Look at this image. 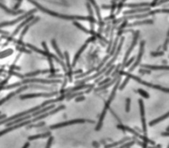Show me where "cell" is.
Wrapping results in <instances>:
<instances>
[{"label":"cell","instance_id":"obj_1","mask_svg":"<svg viewBox=\"0 0 169 148\" xmlns=\"http://www.w3.org/2000/svg\"><path fill=\"white\" fill-rule=\"evenodd\" d=\"M28 1L30 3H32L36 8L40 9L42 12L51 15V16H52V17H56V18H58V19L69 20V21H89L90 23H91V30L94 31V24L96 23V20H95V18H94V15H89V16H72V15H63V14L56 13V12H55V11L47 9L46 7H43L37 1H35V0H28Z\"/></svg>","mask_w":169,"mask_h":148},{"label":"cell","instance_id":"obj_2","mask_svg":"<svg viewBox=\"0 0 169 148\" xmlns=\"http://www.w3.org/2000/svg\"><path fill=\"white\" fill-rule=\"evenodd\" d=\"M119 85H120V77L117 79V81L115 82V87L114 89H113V91H112V93L110 95V97H109V99L106 101V103H105V106H104V109L102 111V113H101V116H100V118H99V121H98V124L96 125V127H95V130H100L101 127H102V125H103V121H104V118H105V116H106V113H107V111L110 109V105H111V103L112 101L114 100L115 98V96H116V93H117V90H118V88H119Z\"/></svg>","mask_w":169,"mask_h":148},{"label":"cell","instance_id":"obj_3","mask_svg":"<svg viewBox=\"0 0 169 148\" xmlns=\"http://www.w3.org/2000/svg\"><path fill=\"white\" fill-rule=\"evenodd\" d=\"M122 74H126L127 75V77L129 79H134V80H136V81H138V83H141V84H142V85H145V86H147V87H150V88H154V89H157V90H160V91H163V92H165V93H168V89L167 88H163V87H161V86H159V85H155V84H151V83H149V82H145V81H144L142 79H141L140 77H138V76H134V75H133V74H131V73H125L122 70L121 71V74H120V75H122Z\"/></svg>","mask_w":169,"mask_h":148},{"label":"cell","instance_id":"obj_4","mask_svg":"<svg viewBox=\"0 0 169 148\" xmlns=\"http://www.w3.org/2000/svg\"><path fill=\"white\" fill-rule=\"evenodd\" d=\"M33 87H35V88H39V89H48V88L44 87V86H37V85H24V86H20V87H19V88L17 89L16 91L11 92V93L7 95L5 98H3V99L0 100V106L3 105V104H4V103H6L7 101H8V100H10L12 97H14L15 95H17V94H19V93H21V92H23V91H25V90H27V89H29V88H33Z\"/></svg>","mask_w":169,"mask_h":148},{"label":"cell","instance_id":"obj_5","mask_svg":"<svg viewBox=\"0 0 169 148\" xmlns=\"http://www.w3.org/2000/svg\"><path fill=\"white\" fill-rule=\"evenodd\" d=\"M84 123H94V121H88V120H83V118H75V120H71V121H63V123H59V124H52V125H51V127H50V128H51V129H56V128H61V127H68V125L77 124H84Z\"/></svg>","mask_w":169,"mask_h":148},{"label":"cell","instance_id":"obj_6","mask_svg":"<svg viewBox=\"0 0 169 148\" xmlns=\"http://www.w3.org/2000/svg\"><path fill=\"white\" fill-rule=\"evenodd\" d=\"M55 95H58V92H51V93H32V94L22 95L20 96V99L25 100V99H31V98H39V97L51 98V97H54Z\"/></svg>","mask_w":169,"mask_h":148},{"label":"cell","instance_id":"obj_7","mask_svg":"<svg viewBox=\"0 0 169 148\" xmlns=\"http://www.w3.org/2000/svg\"><path fill=\"white\" fill-rule=\"evenodd\" d=\"M31 124H32V120L30 118V120L24 121H22V123H19V124H16L10 125V127H8L6 129H4V130H1V131H0V136L4 135V134H6V133H8V132L13 131V130H15V129H17V128H20V127H25V125Z\"/></svg>","mask_w":169,"mask_h":148},{"label":"cell","instance_id":"obj_8","mask_svg":"<svg viewBox=\"0 0 169 148\" xmlns=\"http://www.w3.org/2000/svg\"><path fill=\"white\" fill-rule=\"evenodd\" d=\"M138 104H140V109H141V124H142V132L146 136L147 135V125H146L145 121V113H144V106L142 100H138Z\"/></svg>","mask_w":169,"mask_h":148},{"label":"cell","instance_id":"obj_9","mask_svg":"<svg viewBox=\"0 0 169 148\" xmlns=\"http://www.w3.org/2000/svg\"><path fill=\"white\" fill-rule=\"evenodd\" d=\"M144 42L142 40V42H141V49H140V53H138V58H134V63L131 65V67L129 69V73L133 72L134 69H136L137 66L140 64V62L141 60V56L142 54H144Z\"/></svg>","mask_w":169,"mask_h":148},{"label":"cell","instance_id":"obj_10","mask_svg":"<svg viewBox=\"0 0 169 148\" xmlns=\"http://www.w3.org/2000/svg\"><path fill=\"white\" fill-rule=\"evenodd\" d=\"M95 39H96V36H93L92 38H90V39H88L87 40H86L85 43H84L83 46H82V47H80V50H78V53H77L76 54H75V56H74V58H73V61H72V64H71V67H72V66H74V65H75V63H76L77 60H78V58H79V56L81 55V53H83L84 50L86 49V47H88V43H89L90 42H92V40H94Z\"/></svg>","mask_w":169,"mask_h":148},{"label":"cell","instance_id":"obj_11","mask_svg":"<svg viewBox=\"0 0 169 148\" xmlns=\"http://www.w3.org/2000/svg\"><path fill=\"white\" fill-rule=\"evenodd\" d=\"M36 9H33V10H31L30 11L29 13H27V14H25L24 16H21V17H19L18 19H16V20H13V21H9V22H3V23H0V28H2V27H7V26H13V25H15L16 23H18V22H21L22 20L24 19L25 17H28L29 15H32L33 13H35L36 12Z\"/></svg>","mask_w":169,"mask_h":148},{"label":"cell","instance_id":"obj_12","mask_svg":"<svg viewBox=\"0 0 169 148\" xmlns=\"http://www.w3.org/2000/svg\"><path fill=\"white\" fill-rule=\"evenodd\" d=\"M138 34H140V32H134V37L133 43H131V47H129V50H128V51H127V53H126V55H125V58H124V61H123V64H122V65H124V64L126 63V61H128V58H129L130 53H131V51H133L134 47H136L137 42H138Z\"/></svg>","mask_w":169,"mask_h":148},{"label":"cell","instance_id":"obj_13","mask_svg":"<svg viewBox=\"0 0 169 148\" xmlns=\"http://www.w3.org/2000/svg\"><path fill=\"white\" fill-rule=\"evenodd\" d=\"M142 68L144 69H149V70H168L169 67L168 65H161V66H158V65H149V64H142L141 65Z\"/></svg>","mask_w":169,"mask_h":148},{"label":"cell","instance_id":"obj_14","mask_svg":"<svg viewBox=\"0 0 169 148\" xmlns=\"http://www.w3.org/2000/svg\"><path fill=\"white\" fill-rule=\"evenodd\" d=\"M0 8H1L3 11H5L6 13L11 14V15H20V14H24L25 13L24 10H16V11L11 10L9 8H7V7L4 4H3V3H1V2H0Z\"/></svg>","mask_w":169,"mask_h":148},{"label":"cell","instance_id":"obj_15","mask_svg":"<svg viewBox=\"0 0 169 148\" xmlns=\"http://www.w3.org/2000/svg\"><path fill=\"white\" fill-rule=\"evenodd\" d=\"M117 127H118L119 129H122V130H124V131H129V132H131V134H134V136H137V137H138V138L141 137V135L140 134V133L137 132L136 130H134V129L131 128V127H126V125H123V124H118Z\"/></svg>","mask_w":169,"mask_h":148},{"label":"cell","instance_id":"obj_16","mask_svg":"<svg viewBox=\"0 0 169 148\" xmlns=\"http://www.w3.org/2000/svg\"><path fill=\"white\" fill-rule=\"evenodd\" d=\"M46 73H51V70L50 69H47V70H37V71H34V72L26 73V74H24V78H29V77H34V76L39 75V74H46Z\"/></svg>","mask_w":169,"mask_h":148},{"label":"cell","instance_id":"obj_17","mask_svg":"<svg viewBox=\"0 0 169 148\" xmlns=\"http://www.w3.org/2000/svg\"><path fill=\"white\" fill-rule=\"evenodd\" d=\"M48 136H51V132H43V133H40V134L29 136L28 140L32 141V140H36V139H40V138H47V137H48Z\"/></svg>","mask_w":169,"mask_h":148},{"label":"cell","instance_id":"obj_18","mask_svg":"<svg viewBox=\"0 0 169 148\" xmlns=\"http://www.w3.org/2000/svg\"><path fill=\"white\" fill-rule=\"evenodd\" d=\"M73 25H74V26H76V27H77L78 29L82 30V31H83V32L88 33V34H90V35H92V36H96V37H97V34H96L95 32L92 31V30H87V29H85V28H84V26L80 25L77 21H73Z\"/></svg>","mask_w":169,"mask_h":148},{"label":"cell","instance_id":"obj_19","mask_svg":"<svg viewBox=\"0 0 169 148\" xmlns=\"http://www.w3.org/2000/svg\"><path fill=\"white\" fill-rule=\"evenodd\" d=\"M125 6L129 8H144V7H150V3H133V4H126Z\"/></svg>","mask_w":169,"mask_h":148},{"label":"cell","instance_id":"obj_20","mask_svg":"<svg viewBox=\"0 0 169 148\" xmlns=\"http://www.w3.org/2000/svg\"><path fill=\"white\" fill-rule=\"evenodd\" d=\"M128 140H130V137H124L122 140H119V141H117V142H114V143L108 144V145H105V148H116L117 146L121 145V144L127 142Z\"/></svg>","mask_w":169,"mask_h":148},{"label":"cell","instance_id":"obj_21","mask_svg":"<svg viewBox=\"0 0 169 148\" xmlns=\"http://www.w3.org/2000/svg\"><path fill=\"white\" fill-rule=\"evenodd\" d=\"M65 56L66 59V64H67V73H68V77H69V80H71L72 78V71H71V65H70V62H69V54L65 50Z\"/></svg>","mask_w":169,"mask_h":148},{"label":"cell","instance_id":"obj_22","mask_svg":"<svg viewBox=\"0 0 169 148\" xmlns=\"http://www.w3.org/2000/svg\"><path fill=\"white\" fill-rule=\"evenodd\" d=\"M152 20H144V21H137L131 24H127V27H134V26H141V25H146V24H152Z\"/></svg>","mask_w":169,"mask_h":148},{"label":"cell","instance_id":"obj_23","mask_svg":"<svg viewBox=\"0 0 169 148\" xmlns=\"http://www.w3.org/2000/svg\"><path fill=\"white\" fill-rule=\"evenodd\" d=\"M33 15H32V16L31 17H29V18H27V20H25L24 22H23V23H22L20 26H18V27L16 28V30H15V31L12 33V35H11V36H12V37H14V36H16L17 34H18V32L19 31H20V30L22 29V28H23L24 27V26H26V25H27V23H28V22H30V21H31L32 19H33Z\"/></svg>","mask_w":169,"mask_h":148},{"label":"cell","instance_id":"obj_24","mask_svg":"<svg viewBox=\"0 0 169 148\" xmlns=\"http://www.w3.org/2000/svg\"><path fill=\"white\" fill-rule=\"evenodd\" d=\"M168 116H169V113H166L165 114H163V116H161L160 117L155 118V120L151 121H150V123H149V125H150V127H153V125L157 124L158 123H160V121H162L163 120H166V118L168 117Z\"/></svg>","mask_w":169,"mask_h":148},{"label":"cell","instance_id":"obj_25","mask_svg":"<svg viewBox=\"0 0 169 148\" xmlns=\"http://www.w3.org/2000/svg\"><path fill=\"white\" fill-rule=\"evenodd\" d=\"M39 19H40V18H38V17H37V18H36V20H34V21L32 22L31 24H29L28 26H26V28H25V29L23 30V31H22V33H21V36H20V39H19V40H23L24 36H25V34H26V32L28 31V30H29V28L31 27V26H32L33 24H35L37 21H39Z\"/></svg>","mask_w":169,"mask_h":148},{"label":"cell","instance_id":"obj_26","mask_svg":"<svg viewBox=\"0 0 169 148\" xmlns=\"http://www.w3.org/2000/svg\"><path fill=\"white\" fill-rule=\"evenodd\" d=\"M52 47H54V49L55 50L56 53H58V54L59 55V58H61V59H63V54L61 53V50H59V49L58 47V46H56V42H55V40H52Z\"/></svg>","mask_w":169,"mask_h":148},{"label":"cell","instance_id":"obj_27","mask_svg":"<svg viewBox=\"0 0 169 148\" xmlns=\"http://www.w3.org/2000/svg\"><path fill=\"white\" fill-rule=\"evenodd\" d=\"M126 1H127V0H120V2L117 3V14L121 13V10L124 7V5H125L124 3H125Z\"/></svg>","mask_w":169,"mask_h":148},{"label":"cell","instance_id":"obj_28","mask_svg":"<svg viewBox=\"0 0 169 148\" xmlns=\"http://www.w3.org/2000/svg\"><path fill=\"white\" fill-rule=\"evenodd\" d=\"M136 92H137V93L140 94V95H141L144 98H146V99H148V98H149V95H148L147 92L144 91V90H142V89H138V90H137Z\"/></svg>","mask_w":169,"mask_h":148},{"label":"cell","instance_id":"obj_29","mask_svg":"<svg viewBox=\"0 0 169 148\" xmlns=\"http://www.w3.org/2000/svg\"><path fill=\"white\" fill-rule=\"evenodd\" d=\"M130 108H131V99L127 98V100H126V112L127 113L130 112Z\"/></svg>","mask_w":169,"mask_h":148},{"label":"cell","instance_id":"obj_30","mask_svg":"<svg viewBox=\"0 0 169 148\" xmlns=\"http://www.w3.org/2000/svg\"><path fill=\"white\" fill-rule=\"evenodd\" d=\"M52 141H54V137H52L51 135L48 136V143H47V145H46V148H51V144H52Z\"/></svg>","mask_w":169,"mask_h":148},{"label":"cell","instance_id":"obj_31","mask_svg":"<svg viewBox=\"0 0 169 148\" xmlns=\"http://www.w3.org/2000/svg\"><path fill=\"white\" fill-rule=\"evenodd\" d=\"M45 124L44 121H41V123H39L38 124H31V125H29L28 128H33V127H43V125Z\"/></svg>","mask_w":169,"mask_h":148},{"label":"cell","instance_id":"obj_32","mask_svg":"<svg viewBox=\"0 0 169 148\" xmlns=\"http://www.w3.org/2000/svg\"><path fill=\"white\" fill-rule=\"evenodd\" d=\"M164 54V51H156V53H150L151 56H161Z\"/></svg>","mask_w":169,"mask_h":148},{"label":"cell","instance_id":"obj_33","mask_svg":"<svg viewBox=\"0 0 169 148\" xmlns=\"http://www.w3.org/2000/svg\"><path fill=\"white\" fill-rule=\"evenodd\" d=\"M138 144H140L141 146H142V148H147V143H145V142H136Z\"/></svg>","mask_w":169,"mask_h":148},{"label":"cell","instance_id":"obj_34","mask_svg":"<svg viewBox=\"0 0 169 148\" xmlns=\"http://www.w3.org/2000/svg\"><path fill=\"white\" fill-rule=\"evenodd\" d=\"M167 44H168V38H166V40H165V43H164V47H163V51H164V53L167 50Z\"/></svg>","mask_w":169,"mask_h":148},{"label":"cell","instance_id":"obj_35","mask_svg":"<svg viewBox=\"0 0 169 148\" xmlns=\"http://www.w3.org/2000/svg\"><path fill=\"white\" fill-rule=\"evenodd\" d=\"M110 80H111L110 78H107V79L103 80L102 82H100V83H99V86H101V85H104L105 83H108V82H109V81H110Z\"/></svg>","mask_w":169,"mask_h":148},{"label":"cell","instance_id":"obj_36","mask_svg":"<svg viewBox=\"0 0 169 148\" xmlns=\"http://www.w3.org/2000/svg\"><path fill=\"white\" fill-rule=\"evenodd\" d=\"M84 100H85V98L83 97V96H81V97H78V98L75 99V101H76V102H81V101H84Z\"/></svg>","mask_w":169,"mask_h":148},{"label":"cell","instance_id":"obj_37","mask_svg":"<svg viewBox=\"0 0 169 148\" xmlns=\"http://www.w3.org/2000/svg\"><path fill=\"white\" fill-rule=\"evenodd\" d=\"M157 1H158V0H153L152 3H150V7H155V5H156Z\"/></svg>","mask_w":169,"mask_h":148},{"label":"cell","instance_id":"obj_38","mask_svg":"<svg viewBox=\"0 0 169 148\" xmlns=\"http://www.w3.org/2000/svg\"><path fill=\"white\" fill-rule=\"evenodd\" d=\"M141 73H147V74H149L150 73V70H144V69H141V71H140Z\"/></svg>","mask_w":169,"mask_h":148},{"label":"cell","instance_id":"obj_39","mask_svg":"<svg viewBox=\"0 0 169 148\" xmlns=\"http://www.w3.org/2000/svg\"><path fill=\"white\" fill-rule=\"evenodd\" d=\"M29 146H30V143L27 142V143H25V144H24V146L22 147V148H29Z\"/></svg>","mask_w":169,"mask_h":148},{"label":"cell","instance_id":"obj_40","mask_svg":"<svg viewBox=\"0 0 169 148\" xmlns=\"http://www.w3.org/2000/svg\"><path fill=\"white\" fill-rule=\"evenodd\" d=\"M5 117H6V114H0V121H1V120H4Z\"/></svg>","mask_w":169,"mask_h":148},{"label":"cell","instance_id":"obj_41","mask_svg":"<svg viewBox=\"0 0 169 148\" xmlns=\"http://www.w3.org/2000/svg\"><path fill=\"white\" fill-rule=\"evenodd\" d=\"M161 135H163V136H168V135H169V132H164V133H161Z\"/></svg>","mask_w":169,"mask_h":148},{"label":"cell","instance_id":"obj_42","mask_svg":"<svg viewBox=\"0 0 169 148\" xmlns=\"http://www.w3.org/2000/svg\"><path fill=\"white\" fill-rule=\"evenodd\" d=\"M117 1H118V0H112V3H116Z\"/></svg>","mask_w":169,"mask_h":148},{"label":"cell","instance_id":"obj_43","mask_svg":"<svg viewBox=\"0 0 169 148\" xmlns=\"http://www.w3.org/2000/svg\"><path fill=\"white\" fill-rule=\"evenodd\" d=\"M127 148H131V147H127Z\"/></svg>","mask_w":169,"mask_h":148},{"label":"cell","instance_id":"obj_44","mask_svg":"<svg viewBox=\"0 0 169 148\" xmlns=\"http://www.w3.org/2000/svg\"><path fill=\"white\" fill-rule=\"evenodd\" d=\"M0 40H1V38H0Z\"/></svg>","mask_w":169,"mask_h":148}]
</instances>
